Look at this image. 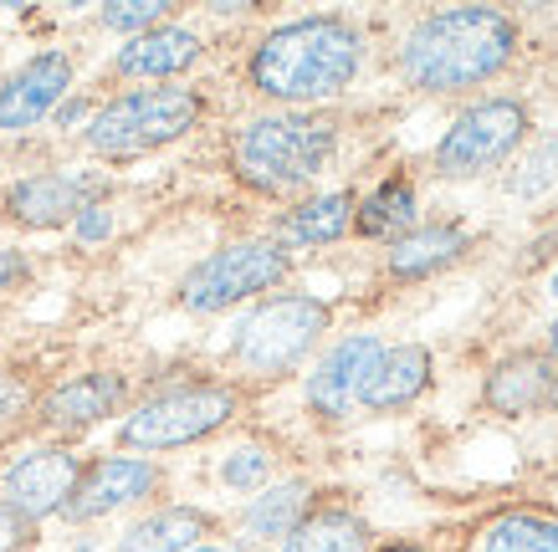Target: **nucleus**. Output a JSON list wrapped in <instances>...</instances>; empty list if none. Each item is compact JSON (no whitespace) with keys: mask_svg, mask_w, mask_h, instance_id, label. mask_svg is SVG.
Masks as SVG:
<instances>
[{"mask_svg":"<svg viewBox=\"0 0 558 552\" xmlns=\"http://www.w3.org/2000/svg\"><path fill=\"white\" fill-rule=\"evenodd\" d=\"M364 62V36L343 16H303L262 36L252 51V87L271 102H323L339 98L343 87L359 77Z\"/></svg>","mask_w":558,"mask_h":552,"instance_id":"obj_1","label":"nucleus"},{"mask_svg":"<svg viewBox=\"0 0 558 552\" xmlns=\"http://www.w3.org/2000/svg\"><path fill=\"white\" fill-rule=\"evenodd\" d=\"M518 51V26L508 11L492 5H457L415 21L400 47V72L421 93H461L497 77Z\"/></svg>","mask_w":558,"mask_h":552,"instance_id":"obj_2","label":"nucleus"},{"mask_svg":"<svg viewBox=\"0 0 558 552\" xmlns=\"http://www.w3.org/2000/svg\"><path fill=\"white\" fill-rule=\"evenodd\" d=\"M339 149V128L333 118L323 113H267L241 123L231 138V164L252 189L267 195H288L298 184H307L313 174H323V164Z\"/></svg>","mask_w":558,"mask_h":552,"instance_id":"obj_3","label":"nucleus"},{"mask_svg":"<svg viewBox=\"0 0 558 552\" xmlns=\"http://www.w3.org/2000/svg\"><path fill=\"white\" fill-rule=\"evenodd\" d=\"M205 113V98L195 87H138L123 93L108 108L93 113L87 123V149L108 159H134V154L165 149L174 138H185Z\"/></svg>","mask_w":558,"mask_h":552,"instance_id":"obj_4","label":"nucleus"},{"mask_svg":"<svg viewBox=\"0 0 558 552\" xmlns=\"http://www.w3.org/2000/svg\"><path fill=\"white\" fill-rule=\"evenodd\" d=\"M328 302L303 297V292H288V297H271L262 302L252 318L236 328V364L246 373H262V379H277L288 373L292 364H303L307 348L328 333Z\"/></svg>","mask_w":558,"mask_h":552,"instance_id":"obj_5","label":"nucleus"},{"mask_svg":"<svg viewBox=\"0 0 558 552\" xmlns=\"http://www.w3.org/2000/svg\"><path fill=\"white\" fill-rule=\"evenodd\" d=\"M231 415H236V389L180 384L138 404L134 415L123 419L119 440L129 451H174V445H195V440L216 436Z\"/></svg>","mask_w":558,"mask_h":552,"instance_id":"obj_6","label":"nucleus"},{"mask_svg":"<svg viewBox=\"0 0 558 552\" xmlns=\"http://www.w3.org/2000/svg\"><path fill=\"white\" fill-rule=\"evenodd\" d=\"M527 144V108L518 98H487L472 102L451 123V134L436 149L440 180H476L487 169H502L512 154Z\"/></svg>","mask_w":558,"mask_h":552,"instance_id":"obj_7","label":"nucleus"},{"mask_svg":"<svg viewBox=\"0 0 558 552\" xmlns=\"http://www.w3.org/2000/svg\"><path fill=\"white\" fill-rule=\"evenodd\" d=\"M288 271H292V256L277 241H236V246L210 252L195 271H185L180 302L190 312H220L231 302H246L256 292L277 286Z\"/></svg>","mask_w":558,"mask_h":552,"instance_id":"obj_8","label":"nucleus"},{"mask_svg":"<svg viewBox=\"0 0 558 552\" xmlns=\"http://www.w3.org/2000/svg\"><path fill=\"white\" fill-rule=\"evenodd\" d=\"M154 491H159V466H154V461H144V455H102V461L83 466L68 506H62V517L98 522L129 502H144Z\"/></svg>","mask_w":558,"mask_h":552,"instance_id":"obj_9","label":"nucleus"},{"mask_svg":"<svg viewBox=\"0 0 558 552\" xmlns=\"http://www.w3.org/2000/svg\"><path fill=\"white\" fill-rule=\"evenodd\" d=\"M83 476V461L62 445H47V451H32L21 455L16 466L0 476V502L16 506L21 517H51V512H62L72 496V486Z\"/></svg>","mask_w":558,"mask_h":552,"instance_id":"obj_10","label":"nucleus"},{"mask_svg":"<svg viewBox=\"0 0 558 552\" xmlns=\"http://www.w3.org/2000/svg\"><path fill=\"white\" fill-rule=\"evenodd\" d=\"M72 87V57L68 51H41L21 72L0 83V128L5 134H26L41 118L68 98Z\"/></svg>","mask_w":558,"mask_h":552,"instance_id":"obj_11","label":"nucleus"},{"mask_svg":"<svg viewBox=\"0 0 558 552\" xmlns=\"http://www.w3.org/2000/svg\"><path fill=\"white\" fill-rule=\"evenodd\" d=\"M379 353H385V343L374 333L339 338V343L328 348V358L307 373V404H313V415H323V419L349 415V404L359 400V389H364V379L374 373Z\"/></svg>","mask_w":558,"mask_h":552,"instance_id":"obj_12","label":"nucleus"},{"mask_svg":"<svg viewBox=\"0 0 558 552\" xmlns=\"http://www.w3.org/2000/svg\"><path fill=\"white\" fill-rule=\"evenodd\" d=\"M93 189L98 180H87V174H32V180L11 184L5 210L21 225H68L83 205H93Z\"/></svg>","mask_w":558,"mask_h":552,"instance_id":"obj_13","label":"nucleus"},{"mask_svg":"<svg viewBox=\"0 0 558 552\" xmlns=\"http://www.w3.org/2000/svg\"><path fill=\"white\" fill-rule=\"evenodd\" d=\"M430 373H436V364H430V348H421V343L385 348L379 353V364H374V373L364 379V389H359V404L374 409V415L405 409V404H415L425 394Z\"/></svg>","mask_w":558,"mask_h":552,"instance_id":"obj_14","label":"nucleus"},{"mask_svg":"<svg viewBox=\"0 0 558 552\" xmlns=\"http://www.w3.org/2000/svg\"><path fill=\"white\" fill-rule=\"evenodd\" d=\"M548 389H554V358L548 353H512L487 373V400L492 415H533L548 404Z\"/></svg>","mask_w":558,"mask_h":552,"instance_id":"obj_15","label":"nucleus"},{"mask_svg":"<svg viewBox=\"0 0 558 552\" xmlns=\"http://www.w3.org/2000/svg\"><path fill=\"white\" fill-rule=\"evenodd\" d=\"M123 394H129V379L98 368V373H77V379H68L62 389H51L47 404H41V415H47V425H57V430H83V425H98L102 415H113L123 404Z\"/></svg>","mask_w":558,"mask_h":552,"instance_id":"obj_16","label":"nucleus"},{"mask_svg":"<svg viewBox=\"0 0 558 552\" xmlns=\"http://www.w3.org/2000/svg\"><path fill=\"white\" fill-rule=\"evenodd\" d=\"M466 246H472L466 231L451 225V220L415 225V231H405L400 241H389V277H400V282H421V277H430V271L461 261Z\"/></svg>","mask_w":558,"mask_h":552,"instance_id":"obj_17","label":"nucleus"},{"mask_svg":"<svg viewBox=\"0 0 558 552\" xmlns=\"http://www.w3.org/2000/svg\"><path fill=\"white\" fill-rule=\"evenodd\" d=\"M201 62V36L185 26H154L144 36H129L119 51L123 77H180Z\"/></svg>","mask_w":558,"mask_h":552,"instance_id":"obj_18","label":"nucleus"},{"mask_svg":"<svg viewBox=\"0 0 558 552\" xmlns=\"http://www.w3.org/2000/svg\"><path fill=\"white\" fill-rule=\"evenodd\" d=\"M354 225V195L349 189H333V195H313V200L292 205L288 216L277 220V246H333L343 231Z\"/></svg>","mask_w":558,"mask_h":552,"instance_id":"obj_19","label":"nucleus"},{"mask_svg":"<svg viewBox=\"0 0 558 552\" xmlns=\"http://www.w3.org/2000/svg\"><path fill=\"white\" fill-rule=\"evenodd\" d=\"M210 527L216 522L205 517L201 506H165V512L134 522L119 537V552H190L210 537Z\"/></svg>","mask_w":558,"mask_h":552,"instance_id":"obj_20","label":"nucleus"},{"mask_svg":"<svg viewBox=\"0 0 558 552\" xmlns=\"http://www.w3.org/2000/svg\"><path fill=\"white\" fill-rule=\"evenodd\" d=\"M369 522L343 512V506H323V512H307L288 537H282V552H369Z\"/></svg>","mask_w":558,"mask_h":552,"instance_id":"obj_21","label":"nucleus"},{"mask_svg":"<svg viewBox=\"0 0 558 552\" xmlns=\"http://www.w3.org/2000/svg\"><path fill=\"white\" fill-rule=\"evenodd\" d=\"M415 189L410 180H385L364 205H354V231L369 241H400L405 231H415Z\"/></svg>","mask_w":558,"mask_h":552,"instance_id":"obj_22","label":"nucleus"},{"mask_svg":"<svg viewBox=\"0 0 558 552\" xmlns=\"http://www.w3.org/2000/svg\"><path fill=\"white\" fill-rule=\"evenodd\" d=\"M307 512H313V486L307 481L267 486V491L252 496V506H246V532L252 537H288Z\"/></svg>","mask_w":558,"mask_h":552,"instance_id":"obj_23","label":"nucleus"},{"mask_svg":"<svg viewBox=\"0 0 558 552\" xmlns=\"http://www.w3.org/2000/svg\"><path fill=\"white\" fill-rule=\"evenodd\" d=\"M482 552H558V522L538 512H508L482 532Z\"/></svg>","mask_w":558,"mask_h":552,"instance_id":"obj_24","label":"nucleus"},{"mask_svg":"<svg viewBox=\"0 0 558 552\" xmlns=\"http://www.w3.org/2000/svg\"><path fill=\"white\" fill-rule=\"evenodd\" d=\"M165 16H170L165 0H123V5H108V11H102V26H108V32L144 36V32H154V26H165Z\"/></svg>","mask_w":558,"mask_h":552,"instance_id":"obj_25","label":"nucleus"},{"mask_svg":"<svg viewBox=\"0 0 558 552\" xmlns=\"http://www.w3.org/2000/svg\"><path fill=\"white\" fill-rule=\"evenodd\" d=\"M267 470H271V455L262 445H241V451H231L220 461V481L231 486V491H256V486L267 481Z\"/></svg>","mask_w":558,"mask_h":552,"instance_id":"obj_26","label":"nucleus"},{"mask_svg":"<svg viewBox=\"0 0 558 552\" xmlns=\"http://www.w3.org/2000/svg\"><path fill=\"white\" fill-rule=\"evenodd\" d=\"M554 174H558V138H543L538 149L523 159V174H512V189L518 195H538V189H548Z\"/></svg>","mask_w":558,"mask_h":552,"instance_id":"obj_27","label":"nucleus"},{"mask_svg":"<svg viewBox=\"0 0 558 552\" xmlns=\"http://www.w3.org/2000/svg\"><path fill=\"white\" fill-rule=\"evenodd\" d=\"M36 542V522L0 502V552H26Z\"/></svg>","mask_w":558,"mask_h":552,"instance_id":"obj_28","label":"nucleus"},{"mask_svg":"<svg viewBox=\"0 0 558 552\" xmlns=\"http://www.w3.org/2000/svg\"><path fill=\"white\" fill-rule=\"evenodd\" d=\"M72 231H77V241H83V246H93V241H102V235L113 231V210H108L102 200L83 205V210H77V220H72Z\"/></svg>","mask_w":558,"mask_h":552,"instance_id":"obj_29","label":"nucleus"},{"mask_svg":"<svg viewBox=\"0 0 558 552\" xmlns=\"http://www.w3.org/2000/svg\"><path fill=\"white\" fill-rule=\"evenodd\" d=\"M26 400H32L26 384H21L16 373H5V368H0V419H16L21 409H26Z\"/></svg>","mask_w":558,"mask_h":552,"instance_id":"obj_30","label":"nucleus"},{"mask_svg":"<svg viewBox=\"0 0 558 552\" xmlns=\"http://www.w3.org/2000/svg\"><path fill=\"white\" fill-rule=\"evenodd\" d=\"M26 277H32V261H26L21 252H11V246H5V252H0V292H16V286L26 282Z\"/></svg>","mask_w":558,"mask_h":552,"instance_id":"obj_31","label":"nucleus"},{"mask_svg":"<svg viewBox=\"0 0 558 552\" xmlns=\"http://www.w3.org/2000/svg\"><path fill=\"white\" fill-rule=\"evenodd\" d=\"M77 118H83V102H68V108L57 113V123H77Z\"/></svg>","mask_w":558,"mask_h":552,"instance_id":"obj_32","label":"nucleus"},{"mask_svg":"<svg viewBox=\"0 0 558 552\" xmlns=\"http://www.w3.org/2000/svg\"><path fill=\"white\" fill-rule=\"evenodd\" d=\"M543 353H548V358H554V364H558V322H554V328H548V348H543Z\"/></svg>","mask_w":558,"mask_h":552,"instance_id":"obj_33","label":"nucleus"},{"mask_svg":"<svg viewBox=\"0 0 558 552\" xmlns=\"http://www.w3.org/2000/svg\"><path fill=\"white\" fill-rule=\"evenodd\" d=\"M379 552H425V548H410V542H389V548H379Z\"/></svg>","mask_w":558,"mask_h":552,"instance_id":"obj_34","label":"nucleus"},{"mask_svg":"<svg viewBox=\"0 0 558 552\" xmlns=\"http://www.w3.org/2000/svg\"><path fill=\"white\" fill-rule=\"evenodd\" d=\"M190 552H231V548H216V542H201V548H190Z\"/></svg>","mask_w":558,"mask_h":552,"instance_id":"obj_35","label":"nucleus"},{"mask_svg":"<svg viewBox=\"0 0 558 552\" xmlns=\"http://www.w3.org/2000/svg\"><path fill=\"white\" fill-rule=\"evenodd\" d=\"M548 409H558V379H554V389H548Z\"/></svg>","mask_w":558,"mask_h":552,"instance_id":"obj_36","label":"nucleus"},{"mask_svg":"<svg viewBox=\"0 0 558 552\" xmlns=\"http://www.w3.org/2000/svg\"><path fill=\"white\" fill-rule=\"evenodd\" d=\"M548 292H554V297H558V271H554V282H548Z\"/></svg>","mask_w":558,"mask_h":552,"instance_id":"obj_37","label":"nucleus"},{"mask_svg":"<svg viewBox=\"0 0 558 552\" xmlns=\"http://www.w3.org/2000/svg\"><path fill=\"white\" fill-rule=\"evenodd\" d=\"M554 496H558V491H554Z\"/></svg>","mask_w":558,"mask_h":552,"instance_id":"obj_38","label":"nucleus"}]
</instances>
